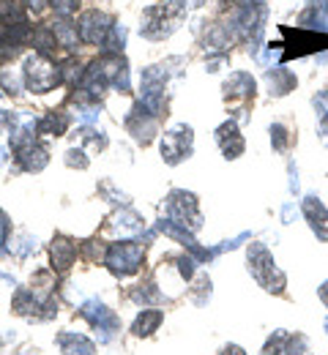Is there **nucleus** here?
<instances>
[{
	"label": "nucleus",
	"mask_w": 328,
	"mask_h": 355,
	"mask_svg": "<svg viewBox=\"0 0 328 355\" xmlns=\"http://www.w3.org/2000/svg\"><path fill=\"white\" fill-rule=\"evenodd\" d=\"M58 80V71H55V66L47 63L44 58H31L28 60V83H31V88L33 90H47L52 83Z\"/></svg>",
	"instance_id": "obj_1"
},
{
	"label": "nucleus",
	"mask_w": 328,
	"mask_h": 355,
	"mask_svg": "<svg viewBox=\"0 0 328 355\" xmlns=\"http://www.w3.org/2000/svg\"><path fill=\"white\" fill-rule=\"evenodd\" d=\"M107 31H110L107 17H104V14H98V11L85 14V17H83V22H80V33H83V39H85V42H91V44H98V42L104 39V33H107Z\"/></svg>",
	"instance_id": "obj_2"
},
{
	"label": "nucleus",
	"mask_w": 328,
	"mask_h": 355,
	"mask_svg": "<svg viewBox=\"0 0 328 355\" xmlns=\"http://www.w3.org/2000/svg\"><path fill=\"white\" fill-rule=\"evenodd\" d=\"M52 6H58L60 11H69L74 6V0H52Z\"/></svg>",
	"instance_id": "obj_3"
}]
</instances>
